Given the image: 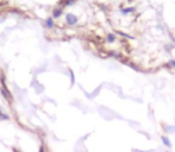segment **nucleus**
<instances>
[{"label":"nucleus","instance_id":"obj_10","mask_svg":"<svg viewBox=\"0 0 175 152\" xmlns=\"http://www.w3.org/2000/svg\"><path fill=\"white\" fill-rule=\"evenodd\" d=\"M162 141H163V144L167 146V147H170L171 146V144H170V141H169V139H168V137H162Z\"/></svg>","mask_w":175,"mask_h":152},{"label":"nucleus","instance_id":"obj_13","mask_svg":"<svg viewBox=\"0 0 175 152\" xmlns=\"http://www.w3.org/2000/svg\"><path fill=\"white\" fill-rule=\"evenodd\" d=\"M40 152H45V148H44V146H41V147H40Z\"/></svg>","mask_w":175,"mask_h":152},{"label":"nucleus","instance_id":"obj_4","mask_svg":"<svg viewBox=\"0 0 175 152\" xmlns=\"http://www.w3.org/2000/svg\"><path fill=\"white\" fill-rule=\"evenodd\" d=\"M55 19L52 18V17H48L45 20H44V27L48 29V30H52V29H55Z\"/></svg>","mask_w":175,"mask_h":152},{"label":"nucleus","instance_id":"obj_7","mask_svg":"<svg viewBox=\"0 0 175 152\" xmlns=\"http://www.w3.org/2000/svg\"><path fill=\"white\" fill-rule=\"evenodd\" d=\"M116 34H120L123 38H128V39H131V41H133L135 39V37H132V36H130V34H128V33H125V32H123V31H117L116 30Z\"/></svg>","mask_w":175,"mask_h":152},{"label":"nucleus","instance_id":"obj_12","mask_svg":"<svg viewBox=\"0 0 175 152\" xmlns=\"http://www.w3.org/2000/svg\"><path fill=\"white\" fill-rule=\"evenodd\" d=\"M168 65L171 67V68H175V60H170V61L168 62Z\"/></svg>","mask_w":175,"mask_h":152},{"label":"nucleus","instance_id":"obj_6","mask_svg":"<svg viewBox=\"0 0 175 152\" xmlns=\"http://www.w3.org/2000/svg\"><path fill=\"white\" fill-rule=\"evenodd\" d=\"M105 41H106L109 44H113L117 42V34L112 33V32H107L105 34Z\"/></svg>","mask_w":175,"mask_h":152},{"label":"nucleus","instance_id":"obj_8","mask_svg":"<svg viewBox=\"0 0 175 152\" xmlns=\"http://www.w3.org/2000/svg\"><path fill=\"white\" fill-rule=\"evenodd\" d=\"M64 34H66V36H76V31H75V30L66 29V30H64Z\"/></svg>","mask_w":175,"mask_h":152},{"label":"nucleus","instance_id":"obj_9","mask_svg":"<svg viewBox=\"0 0 175 152\" xmlns=\"http://www.w3.org/2000/svg\"><path fill=\"white\" fill-rule=\"evenodd\" d=\"M8 119H10V117L7 115V114H5L4 112L0 110V121H3V120H8Z\"/></svg>","mask_w":175,"mask_h":152},{"label":"nucleus","instance_id":"obj_2","mask_svg":"<svg viewBox=\"0 0 175 152\" xmlns=\"http://www.w3.org/2000/svg\"><path fill=\"white\" fill-rule=\"evenodd\" d=\"M62 14H63V8L60 6H55L51 11V17L54 19H60L62 17Z\"/></svg>","mask_w":175,"mask_h":152},{"label":"nucleus","instance_id":"obj_5","mask_svg":"<svg viewBox=\"0 0 175 152\" xmlns=\"http://www.w3.org/2000/svg\"><path fill=\"white\" fill-rule=\"evenodd\" d=\"M1 95L3 96L7 100V101H11L12 100V96H11V93H10V90H8V88L6 87V84L3 82L1 83Z\"/></svg>","mask_w":175,"mask_h":152},{"label":"nucleus","instance_id":"obj_1","mask_svg":"<svg viewBox=\"0 0 175 152\" xmlns=\"http://www.w3.org/2000/svg\"><path fill=\"white\" fill-rule=\"evenodd\" d=\"M64 20H66V24H67L69 27H73V26H75V25H78L79 18H78L74 13H67L66 17H64Z\"/></svg>","mask_w":175,"mask_h":152},{"label":"nucleus","instance_id":"obj_3","mask_svg":"<svg viewBox=\"0 0 175 152\" xmlns=\"http://www.w3.org/2000/svg\"><path fill=\"white\" fill-rule=\"evenodd\" d=\"M119 11H120V13H121V15H129V14H131V13H135L136 11H137V7H135V6H130V7H120L119 8Z\"/></svg>","mask_w":175,"mask_h":152},{"label":"nucleus","instance_id":"obj_15","mask_svg":"<svg viewBox=\"0 0 175 152\" xmlns=\"http://www.w3.org/2000/svg\"><path fill=\"white\" fill-rule=\"evenodd\" d=\"M166 152H169V151H166Z\"/></svg>","mask_w":175,"mask_h":152},{"label":"nucleus","instance_id":"obj_14","mask_svg":"<svg viewBox=\"0 0 175 152\" xmlns=\"http://www.w3.org/2000/svg\"><path fill=\"white\" fill-rule=\"evenodd\" d=\"M3 1H4V0H0V5H1V4H3Z\"/></svg>","mask_w":175,"mask_h":152},{"label":"nucleus","instance_id":"obj_11","mask_svg":"<svg viewBox=\"0 0 175 152\" xmlns=\"http://www.w3.org/2000/svg\"><path fill=\"white\" fill-rule=\"evenodd\" d=\"M69 75H71V77H72V84H74L75 77H74V74H73V70H72V69H69Z\"/></svg>","mask_w":175,"mask_h":152}]
</instances>
